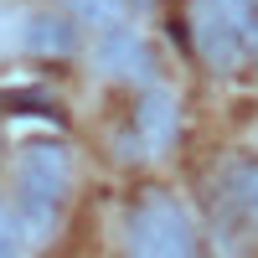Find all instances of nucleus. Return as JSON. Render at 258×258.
Listing matches in <instances>:
<instances>
[{"mask_svg":"<svg viewBox=\"0 0 258 258\" xmlns=\"http://www.w3.org/2000/svg\"><path fill=\"white\" fill-rule=\"evenodd\" d=\"M191 36L212 73H238L258 62V0H197Z\"/></svg>","mask_w":258,"mask_h":258,"instance_id":"obj_1","label":"nucleus"},{"mask_svg":"<svg viewBox=\"0 0 258 258\" xmlns=\"http://www.w3.org/2000/svg\"><path fill=\"white\" fill-rule=\"evenodd\" d=\"M62 197H68V150L57 140H31L16 155V222L31 238H47L57 227Z\"/></svg>","mask_w":258,"mask_h":258,"instance_id":"obj_2","label":"nucleus"},{"mask_svg":"<svg viewBox=\"0 0 258 258\" xmlns=\"http://www.w3.org/2000/svg\"><path fill=\"white\" fill-rule=\"evenodd\" d=\"M129 258H197V232L176 197L145 191L129 212Z\"/></svg>","mask_w":258,"mask_h":258,"instance_id":"obj_3","label":"nucleus"},{"mask_svg":"<svg viewBox=\"0 0 258 258\" xmlns=\"http://www.w3.org/2000/svg\"><path fill=\"white\" fill-rule=\"evenodd\" d=\"M212 207L222 212V227L258 238V155H232V160L217 170Z\"/></svg>","mask_w":258,"mask_h":258,"instance_id":"obj_4","label":"nucleus"},{"mask_svg":"<svg viewBox=\"0 0 258 258\" xmlns=\"http://www.w3.org/2000/svg\"><path fill=\"white\" fill-rule=\"evenodd\" d=\"M93 68L103 78H119V83H145L150 78V47L129 26H109V31H98Z\"/></svg>","mask_w":258,"mask_h":258,"instance_id":"obj_5","label":"nucleus"},{"mask_svg":"<svg viewBox=\"0 0 258 258\" xmlns=\"http://www.w3.org/2000/svg\"><path fill=\"white\" fill-rule=\"evenodd\" d=\"M135 155H160L176 140V98L165 88H145V98L135 103Z\"/></svg>","mask_w":258,"mask_h":258,"instance_id":"obj_6","label":"nucleus"},{"mask_svg":"<svg viewBox=\"0 0 258 258\" xmlns=\"http://www.w3.org/2000/svg\"><path fill=\"white\" fill-rule=\"evenodd\" d=\"M73 47H78L73 16H57V11L26 16V52L31 57H73Z\"/></svg>","mask_w":258,"mask_h":258,"instance_id":"obj_7","label":"nucleus"},{"mask_svg":"<svg viewBox=\"0 0 258 258\" xmlns=\"http://www.w3.org/2000/svg\"><path fill=\"white\" fill-rule=\"evenodd\" d=\"M68 6L88 21V26H98V31H109V26H124V16H129V6L124 0H68Z\"/></svg>","mask_w":258,"mask_h":258,"instance_id":"obj_8","label":"nucleus"},{"mask_svg":"<svg viewBox=\"0 0 258 258\" xmlns=\"http://www.w3.org/2000/svg\"><path fill=\"white\" fill-rule=\"evenodd\" d=\"M21 253V238H16V217H11V207L0 202V258H16Z\"/></svg>","mask_w":258,"mask_h":258,"instance_id":"obj_9","label":"nucleus"}]
</instances>
